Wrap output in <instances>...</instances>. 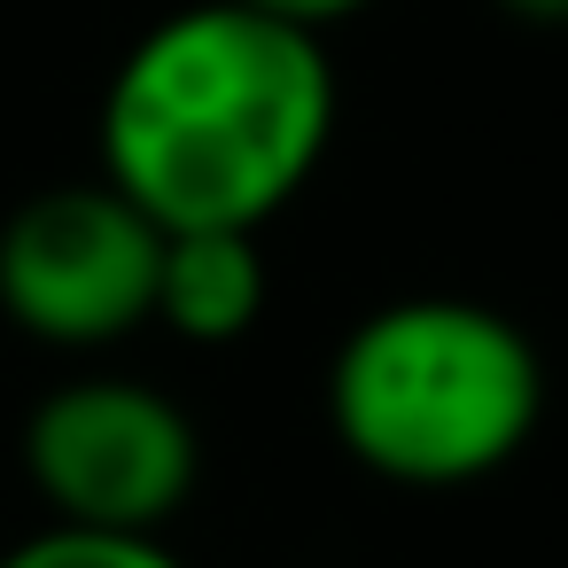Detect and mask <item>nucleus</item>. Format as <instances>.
I'll return each instance as SVG.
<instances>
[{"mask_svg":"<svg viewBox=\"0 0 568 568\" xmlns=\"http://www.w3.org/2000/svg\"><path fill=\"white\" fill-rule=\"evenodd\" d=\"M335 141V63L320 32L242 0L156 17L102 94V180L156 226L281 219Z\"/></svg>","mask_w":568,"mask_h":568,"instance_id":"obj_1","label":"nucleus"},{"mask_svg":"<svg viewBox=\"0 0 568 568\" xmlns=\"http://www.w3.org/2000/svg\"><path fill=\"white\" fill-rule=\"evenodd\" d=\"M545 413L537 343L475 296H397L327 366V420L358 467L405 490H459L521 459Z\"/></svg>","mask_w":568,"mask_h":568,"instance_id":"obj_2","label":"nucleus"},{"mask_svg":"<svg viewBox=\"0 0 568 568\" xmlns=\"http://www.w3.org/2000/svg\"><path fill=\"white\" fill-rule=\"evenodd\" d=\"M195 467V420L149 382L87 374L40 397L24 420V475L48 514L79 529H164L187 506Z\"/></svg>","mask_w":568,"mask_h":568,"instance_id":"obj_3","label":"nucleus"},{"mask_svg":"<svg viewBox=\"0 0 568 568\" xmlns=\"http://www.w3.org/2000/svg\"><path fill=\"white\" fill-rule=\"evenodd\" d=\"M164 234L110 187H48L0 226V312L55 351H102L156 312Z\"/></svg>","mask_w":568,"mask_h":568,"instance_id":"obj_4","label":"nucleus"},{"mask_svg":"<svg viewBox=\"0 0 568 568\" xmlns=\"http://www.w3.org/2000/svg\"><path fill=\"white\" fill-rule=\"evenodd\" d=\"M265 296H273V273H265L257 234L187 226V234H164V250H156V312L149 320H164L187 343H234L257 327Z\"/></svg>","mask_w":568,"mask_h":568,"instance_id":"obj_5","label":"nucleus"},{"mask_svg":"<svg viewBox=\"0 0 568 568\" xmlns=\"http://www.w3.org/2000/svg\"><path fill=\"white\" fill-rule=\"evenodd\" d=\"M0 568H187L156 529H79V521H48L32 537H17L0 552Z\"/></svg>","mask_w":568,"mask_h":568,"instance_id":"obj_6","label":"nucleus"},{"mask_svg":"<svg viewBox=\"0 0 568 568\" xmlns=\"http://www.w3.org/2000/svg\"><path fill=\"white\" fill-rule=\"evenodd\" d=\"M242 9H265V17H281V24L327 32V24H343V17H358V9H374V0H242Z\"/></svg>","mask_w":568,"mask_h":568,"instance_id":"obj_7","label":"nucleus"},{"mask_svg":"<svg viewBox=\"0 0 568 568\" xmlns=\"http://www.w3.org/2000/svg\"><path fill=\"white\" fill-rule=\"evenodd\" d=\"M514 24H568V0H498Z\"/></svg>","mask_w":568,"mask_h":568,"instance_id":"obj_8","label":"nucleus"}]
</instances>
